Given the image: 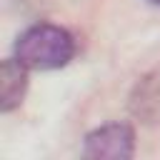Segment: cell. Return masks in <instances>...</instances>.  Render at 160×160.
<instances>
[{"label":"cell","instance_id":"obj_1","mask_svg":"<svg viewBox=\"0 0 160 160\" xmlns=\"http://www.w3.org/2000/svg\"><path fill=\"white\" fill-rule=\"evenodd\" d=\"M75 52L72 35L50 22H40L28 28L15 42V58L25 62L30 70H55L70 62Z\"/></svg>","mask_w":160,"mask_h":160},{"label":"cell","instance_id":"obj_2","mask_svg":"<svg viewBox=\"0 0 160 160\" xmlns=\"http://www.w3.org/2000/svg\"><path fill=\"white\" fill-rule=\"evenodd\" d=\"M135 152V132L128 122H108L85 138V158L128 160Z\"/></svg>","mask_w":160,"mask_h":160},{"label":"cell","instance_id":"obj_3","mask_svg":"<svg viewBox=\"0 0 160 160\" xmlns=\"http://www.w3.org/2000/svg\"><path fill=\"white\" fill-rule=\"evenodd\" d=\"M128 108L140 122L160 125V68H152L135 82L128 98Z\"/></svg>","mask_w":160,"mask_h":160},{"label":"cell","instance_id":"obj_4","mask_svg":"<svg viewBox=\"0 0 160 160\" xmlns=\"http://www.w3.org/2000/svg\"><path fill=\"white\" fill-rule=\"evenodd\" d=\"M28 70L30 68L18 58L2 60V68H0V110L2 112H10L22 102L28 90Z\"/></svg>","mask_w":160,"mask_h":160},{"label":"cell","instance_id":"obj_5","mask_svg":"<svg viewBox=\"0 0 160 160\" xmlns=\"http://www.w3.org/2000/svg\"><path fill=\"white\" fill-rule=\"evenodd\" d=\"M148 2H152V5H160V0H148Z\"/></svg>","mask_w":160,"mask_h":160}]
</instances>
